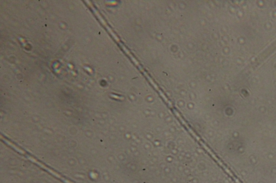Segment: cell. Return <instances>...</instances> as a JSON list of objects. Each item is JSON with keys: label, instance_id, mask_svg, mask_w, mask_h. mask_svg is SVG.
<instances>
[{"label": "cell", "instance_id": "obj_2", "mask_svg": "<svg viewBox=\"0 0 276 183\" xmlns=\"http://www.w3.org/2000/svg\"><path fill=\"white\" fill-rule=\"evenodd\" d=\"M2 140H3V141H4L5 143H6L7 144H8L9 146L11 147L12 148L15 149V150H16L17 151H18L19 153H20V154H25V153L24 151L22 150L21 149L19 148V147H17L16 146H15L13 143H11L9 141L5 139V138H2Z\"/></svg>", "mask_w": 276, "mask_h": 183}, {"label": "cell", "instance_id": "obj_1", "mask_svg": "<svg viewBox=\"0 0 276 183\" xmlns=\"http://www.w3.org/2000/svg\"><path fill=\"white\" fill-rule=\"evenodd\" d=\"M28 159H29V160H30V161H33V162H34V163H36V164H37L38 165H39V166H41V167H42L43 169H45L46 170H47V171H49V172H50V173H52V175H55V176L58 177V178H61V179H62V180H63L64 181H65V182H66V183H72L71 182L68 181V180L64 179V178H63V177H61V176H60V175H58V173L55 172V171H52V170H51L49 169V168H48L47 167H45V166H44V165H43V164H42V163H40V162H38V161H37V160H36V159H34V157H33L30 156H28Z\"/></svg>", "mask_w": 276, "mask_h": 183}]
</instances>
